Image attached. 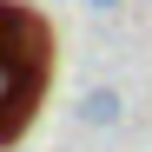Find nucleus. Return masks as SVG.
<instances>
[{"instance_id": "obj_1", "label": "nucleus", "mask_w": 152, "mask_h": 152, "mask_svg": "<svg viewBox=\"0 0 152 152\" xmlns=\"http://www.w3.org/2000/svg\"><path fill=\"white\" fill-rule=\"evenodd\" d=\"M40 86H46V33L27 7L0 0V145L33 119Z\"/></svg>"}, {"instance_id": "obj_2", "label": "nucleus", "mask_w": 152, "mask_h": 152, "mask_svg": "<svg viewBox=\"0 0 152 152\" xmlns=\"http://www.w3.org/2000/svg\"><path fill=\"white\" fill-rule=\"evenodd\" d=\"M119 113H126V99H119L113 86H93V93L80 99V119H86V126H119Z\"/></svg>"}, {"instance_id": "obj_3", "label": "nucleus", "mask_w": 152, "mask_h": 152, "mask_svg": "<svg viewBox=\"0 0 152 152\" xmlns=\"http://www.w3.org/2000/svg\"><path fill=\"white\" fill-rule=\"evenodd\" d=\"M86 7H119V0H86Z\"/></svg>"}]
</instances>
